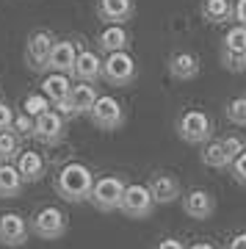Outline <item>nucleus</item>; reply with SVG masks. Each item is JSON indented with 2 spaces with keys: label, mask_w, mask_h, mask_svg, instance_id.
I'll return each mask as SVG.
<instances>
[{
  "label": "nucleus",
  "mask_w": 246,
  "mask_h": 249,
  "mask_svg": "<svg viewBox=\"0 0 246 249\" xmlns=\"http://www.w3.org/2000/svg\"><path fill=\"white\" fill-rule=\"evenodd\" d=\"M91 186H94V175H91V169H88L86 163H78V160L61 166V172L55 175V191L67 202H83V199H88Z\"/></svg>",
  "instance_id": "obj_1"
},
{
  "label": "nucleus",
  "mask_w": 246,
  "mask_h": 249,
  "mask_svg": "<svg viewBox=\"0 0 246 249\" xmlns=\"http://www.w3.org/2000/svg\"><path fill=\"white\" fill-rule=\"evenodd\" d=\"M124 178L119 175H105V178L94 180V186L88 191V202L94 205L97 211L103 213H111V211H119V199L124 194Z\"/></svg>",
  "instance_id": "obj_2"
},
{
  "label": "nucleus",
  "mask_w": 246,
  "mask_h": 249,
  "mask_svg": "<svg viewBox=\"0 0 246 249\" xmlns=\"http://www.w3.org/2000/svg\"><path fill=\"white\" fill-rule=\"evenodd\" d=\"M88 116H91V122H94L97 130L111 133V130H119V127H122L124 108H122V103H119L116 97H111V94H97Z\"/></svg>",
  "instance_id": "obj_3"
},
{
  "label": "nucleus",
  "mask_w": 246,
  "mask_h": 249,
  "mask_svg": "<svg viewBox=\"0 0 246 249\" xmlns=\"http://www.w3.org/2000/svg\"><path fill=\"white\" fill-rule=\"evenodd\" d=\"M119 211H122L127 219H150L152 211H155V199H152L150 188L141 186V183H133V186H124V194L119 199Z\"/></svg>",
  "instance_id": "obj_4"
},
{
  "label": "nucleus",
  "mask_w": 246,
  "mask_h": 249,
  "mask_svg": "<svg viewBox=\"0 0 246 249\" xmlns=\"http://www.w3.org/2000/svg\"><path fill=\"white\" fill-rule=\"evenodd\" d=\"M211 133H213V122L205 111L191 108V111H185V114L177 119V136H180L185 144H205L211 139Z\"/></svg>",
  "instance_id": "obj_5"
},
{
  "label": "nucleus",
  "mask_w": 246,
  "mask_h": 249,
  "mask_svg": "<svg viewBox=\"0 0 246 249\" xmlns=\"http://www.w3.org/2000/svg\"><path fill=\"white\" fill-rule=\"evenodd\" d=\"M136 72H139V67H136L133 55L127 50H114L103 61V78L111 86H130L133 80H136Z\"/></svg>",
  "instance_id": "obj_6"
},
{
  "label": "nucleus",
  "mask_w": 246,
  "mask_h": 249,
  "mask_svg": "<svg viewBox=\"0 0 246 249\" xmlns=\"http://www.w3.org/2000/svg\"><path fill=\"white\" fill-rule=\"evenodd\" d=\"M31 232H34L36 238H42V241H58V238H64V232H67V213H64L61 208L47 205V208H42V211L34 216V222H31Z\"/></svg>",
  "instance_id": "obj_7"
},
{
  "label": "nucleus",
  "mask_w": 246,
  "mask_h": 249,
  "mask_svg": "<svg viewBox=\"0 0 246 249\" xmlns=\"http://www.w3.org/2000/svg\"><path fill=\"white\" fill-rule=\"evenodd\" d=\"M64 133H67V124H64V116L58 114V111L47 108L44 114L34 116V130H31V136H34L36 142L58 144L64 139Z\"/></svg>",
  "instance_id": "obj_8"
},
{
  "label": "nucleus",
  "mask_w": 246,
  "mask_h": 249,
  "mask_svg": "<svg viewBox=\"0 0 246 249\" xmlns=\"http://www.w3.org/2000/svg\"><path fill=\"white\" fill-rule=\"evenodd\" d=\"M28 241V222L14 211L0 213V244L3 247H22Z\"/></svg>",
  "instance_id": "obj_9"
},
{
  "label": "nucleus",
  "mask_w": 246,
  "mask_h": 249,
  "mask_svg": "<svg viewBox=\"0 0 246 249\" xmlns=\"http://www.w3.org/2000/svg\"><path fill=\"white\" fill-rule=\"evenodd\" d=\"M53 47V36L50 31H34L25 47V61L31 70H47V55Z\"/></svg>",
  "instance_id": "obj_10"
},
{
  "label": "nucleus",
  "mask_w": 246,
  "mask_h": 249,
  "mask_svg": "<svg viewBox=\"0 0 246 249\" xmlns=\"http://www.w3.org/2000/svg\"><path fill=\"white\" fill-rule=\"evenodd\" d=\"M183 211H185V216H191L196 222H205V219H211L213 211H216V199H213L211 191H205V188H191V191L183 196Z\"/></svg>",
  "instance_id": "obj_11"
},
{
  "label": "nucleus",
  "mask_w": 246,
  "mask_h": 249,
  "mask_svg": "<svg viewBox=\"0 0 246 249\" xmlns=\"http://www.w3.org/2000/svg\"><path fill=\"white\" fill-rule=\"evenodd\" d=\"M75 58H78V42H72V39H61V42H53V47H50V55H47V67H50L53 72L72 75Z\"/></svg>",
  "instance_id": "obj_12"
},
{
  "label": "nucleus",
  "mask_w": 246,
  "mask_h": 249,
  "mask_svg": "<svg viewBox=\"0 0 246 249\" xmlns=\"http://www.w3.org/2000/svg\"><path fill=\"white\" fill-rule=\"evenodd\" d=\"M147 188H150L155 205H169L180 196V180L175 175H169V172H155L150 183H147Z\"/></svg>",
  "instance_id": "obj_13"
},
{
  "label": "nucleus",
  "mask_w": 246,
  "mask_h": 249,
  "mask_svg": "<svg viewBox=\"0 0 246 249\" xmlns=\"http://www.w3.org/2000/svg\"><path fill=\"white\" fill-rule=\"evenodd\" d=\"M72 75L78 80H83V83H97V80L103 78V58L94 50H78Z\"/></svg>",
  "instance_id": "obj_14"
},
{
  "label": "nucleus",
  "mask_w": 246,
  "mask_h": 249,
  "mask_svg": "<svg viewBox=\"0 0 246 249\" xmlns=\"http://www.w3.org/2000/svg\"><path fill=\"white\" fill-rule=\"evenodd\" d=\"M14 166H17L22 183H36V180H42L44 172H47L44 158L39 155V152H34V150H19L17 152V163H14Z\"/></svg>",
  "instance_id": "obj_15"
},
{
  "label": "nucleus",
  "mask_w": 246,
  "mask_h": 249,
  "mask_svg": "<svg viewBox=\"0 0 246 249\" xmlns=\"http://www.w3.org/2000/svg\"><path fill=\"white\" fill-rule=\"evenodd\" d=\"M97 14L108 25H124L133 17V0H100Z\"/></svg>",
  "instance_id": "obj_16"
},
{
  "label": "nucleus",
  "mask_w": 246,
  "mask_h": 249,
  "mask_svg": "<svg viewBox=\"0 0 246 249\" xmlns=\"http://www.w3.org/2000/svg\"><path fill=\"white\" fill-rule=\"evenodd\" d=\"M169 75L177 80H193L199 75V58L188 50H180L169 58Z\"/></svg>",
  "instance_id": "obj_17"
},
{
  "label": "nucleus",
  "mask_w": 246,
  "mask_h": 249,
  "mask_svg": "<svg viewBox=\"0 0 246 249\" xmlns=\"http://www.w3.org/2000/svg\"><path fill=\"white\" fill-rule=\"evenodd\" d=\"M70 108H72V116H80V114H88L91 111V106H94L97 100V89L91 86V83H83L80 80L78 86H72L70 89Z\"/></svg>",
  "instance_id": "obj_18"
},
{
  "label": "nucleus",
  "mask_w": 246,
  "mask_h": 249,
  "mask_svg": "<svg viewBox=\"0 0 246 249\" xmlns=\"http://www.w3.org/2000/svg\"><path fill=\"white\" fill-rule=\"evenodd\" d=\"M70 89H72V83L64 72H50V75L42 80V94L50 100L53 106L55 103H64V100L70 97Z\"/></svg>",
  "instance_id": "obj_19"
},
{
  "label": "nucleus",
  "mask_w": 246,
  "mask_h": 249,
  "mask_svg": "<svg viewBox=\"0 0 246 249\" xmlns=\"http://www.w3.org/2000/svg\"><path fill=\"white\" fill-rule=\"evenodd\" d=\"M127 42H130V36L124 31L122 25H108L100 31L97 36V45L100 50H105V53H114V50H127Z\"/></svg>",
  "instance_id": "obj_20"
},
{
  "label": "nucleus",
  "mask_w": 246,
  "mask_h": 249,
  "mask_svg": "<svg viewBox=\"0 0 246 249\" xmlns=\"http://www.w3.org/2000/svg\"><path fill=\"white\" fill-rule=\"evenodd\" d=\"M22 191V178L14 163H0V196L3 199H11V196H19Z\"/></svg>",
  "instance_id": "obj_21"
},
{
  "label": "nucleus",
  "mask_w": 246,
  "mask_h": 249,
  "mask_svg": "<svg viewBox=\"0 0 246 249\" xmlns=\"http://www.w3.org/2000/svg\"><path fill=\"white\" fill-rule=\"evenodd\" d=\"M202 17L208 19L211 25H224V22L232 19V6H229V0H205Z\"/></svg>",
  "instance_id": "obj_22"
},
{
  "label": "nucleus",
  "mask_w": 246,
  "mask_h": 249,
  "mask_svg": "<svg viewBox=\"0 0 246 249\" xmlns=\"http://www.w3.org/2000/svg\"><path fill=\"white\" fill-rule=\"evenodd\" d=\"M202 163H205V166H211V169H227L229 160H227V155H224L221 142H208V144H205Z\"/></svg>",
  "instance_id": "obj_23"
},
{
  "label": "nucleus",
  "mask_w": 246,
  "mask_h": 249,
  "mask_svg": "<svg viewBox=\"0 0 246 249\" xmlns=\"http://www.w3.org/2000/svg\"><path fill=\"white\" fill-rule=\"evenodd\" d=\"M19 152V136L14 130H0V163H9Z\"/></svg>",
  "instance_id": "obj_24"
},
{
  "label": "nucleus",
  "mask_w": 246,
  "mask_h": 249,
  "mask_svg": "<svg viewBox=\"0 0 246 249\" xmlns=\"http://www.w3.org/2000/svg\"><path fill=\"white\" fill-rule=\"evenodd\" d=\"M224 47L227 50H238V53H246V28L244 25H232L224 34Z\"/></svg>",
  "instance_id": "obj_25"
},
{
  "label": "nucleus",
  "mask_w": 246,
  "mask_h": 249,
  "mask_svg": "<svg viewBox=\"0 0 246 249\" xmlns=\"http://www.w3.org/2000/svg\"><path fill=\"white\" fill-rule=\"evenodd\" d=\"M50 106H53V103L44 97V94H28L25 103H22V108H25V114L31 116V119H34V116H39V114H44Z\"/></svg>",
  "instance_id": "obj_26"
},
{
  "label": "nucleus",
  "mask_w": 246,
  "mask_h": 249,
  "mask_svg": "<svg viewBox=\"0 0 246 249\" xmlns=\"http://www.w3.org/2000/svg\"><path fill=\"white\" fill-rule=\"evenodd\" d=\"M227 119L238 127H246V97H235L227 106Z\"/></svg>",
  "instance_id": "obj_27"
},
{
  "label": "nucleus",
  "mask_w": 246,
  "mask_h": 249,
  "mask_svg": "<svg viewBox=\"0 0 246 249\" xmlns=\"http://www.w3.org/2000/svg\"><path fill=\"white\" fill-rule=\"evenodd\" d=\"M221 61H224V67L232 70V72H244L246 70V53H238V50L221 47Z\"/></svg>",
  "instance_id": "obj_28"
},
{
  "label": "nucleus",
  "mask_w": 246,
  "mask_h": 249,
  "mask_svg": "<svg viewBox=\"0 0 246 249\" xmlns=\"http://www.w3.org/2000/svg\"><path fill=\"white\" fill-rule=\"evenodd\" d=\"M221 147H224L227 160H232L235 155H241V152L246 150V139L244 136H227V139H221Z\"/></svg>",
  "instance_id": "obj_29"
},
{
  "label": "nucleus",
  "mask_w": 246,
  "mask_h": 249,
  "mask_svg": "<svg viewBox=\"0 0 246 249\" xmlns=\"http://www.w3.org/2000/svg\"><path fill=\"white\" fill-rule=\"evenodd\" d=\"M229 172H232V178L241 183V186H246V150L241 152V155H235V158L229 160Z\"/></svg>",
  "instance_id": "obj_30"
},
{
  "label": "nucleus",
  "mask_w": 246,
  "mask_h": 249,
  "mask_svg": "<svg viewBox=\"0 0 246 249\" xmlns=\"http://www.w3.org/2000/svg\"><path fill=\"white\" fill-rule=\"evenodd\" d=\"M11 130H14V133L19 136V139H22V136H31V130H34V119H31V116L28 114H14V122H11Z\"/></svg>",
  "instance_id": "obj_31"
},
{
  "label": "nucleus",
  "mask_w": 246,
  "mask_h": 249,
  "mask_svg": "<svg viewBox=\"0 0 246 249\" xmlns=\"http://www.w3.org/2000/svg\"><path fill=\"white\" fill-rule=\"evenodd\" d=\"M11 122H14V111H11L3 100H0V130H9Z\"/></svg>",
  "instance_id": "obj_32"
},
{
  "label": "nucleus",
  "mask_w": 246,
  "mask_h": 249,
  "mask_svg": "<svg viewBox=\"0 0 246 249\" xmlns=\"http://www.w3.org/2000/svg\"><path fill=\"white\" fill-rule=\"evenodd\" d=\"M232 19H238V25L246 28V0H238L235 9H232Z\"/></svg>",
  "instance_id": "obj_33"
},
{
  "label": "nucleus",
  "mask_w": 246,
  "mask_h": 249,
  "mask_svg": "<svg viewBox=\"0 0 246 249\" xmlns=\"http://www.w3.org/2000/svg\"><path fill=\"white\" fill-rule=\"evenodd\" d=\"M155 249H185V247H183V241H177V238H163Z\"/></svg>",
  "instance_id": "obj_34"
},
{
  "label": "nucleus",
  "mask_w": 246,
  "mask_h": 249,
  "mask_svg": "<svg viewBox=\"0 0 246 249\" xmlns=\"http://www.w3.org/2000/svg\"><path fill=\"white\" fill-rule=\"evenodd\" d=\"M227 249H246V232H238L235 238L227 244Z\"/></svg>",
  "instance_id": "obj_35"
},
{
  "label": "nucleus",
  "mask_w": 246,
  "mask_h": 249,
  "mask_svg": "<svg viewBox=\"0 0 246 249\" xmlns=\"http://www.w3.org/2000/svg\"><path fill=\"white\" fill-rule=\"evenodd\" d=\"M185 249H216V244H211V241H196V244H191V247Z\"/></svg>",
  "instance_id": "obj_36"
}]
</instances>
